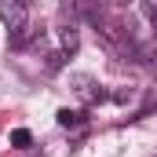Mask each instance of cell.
Returning a JSON list of instances; mask_svg holds the SVG:
<instances>
[{
    "instance_id": "6da1fadb",
    "label": "cell",
    "mask_w": 157,
    "mask_h": 157,
    "mask_svg": "<svg viewBox=\"0 0 157 157\" xmlns=\"http://www.w3.org/2000/svg\"><path fill=\"white\" fill-rule=\"evenodd\" d=\"M0 15H4V22L11 29V44H22V40L29 37V7L22 0H4L0 4Z\"/></svg>"
},
{
    "instance_id": "7a4b0ae2",
    "label": "cell",
    "mask_w": 157,
    "mask_h": 157,
    "mask_svg": "<svg viewBox=\"0 0 157 157\" xmlns=\"http://www.w3.org/2000/svg\"><path fill=\"white\" fill-rule=\"evenodd\" d=\"M55 117H59L62 128H77V124H80V113H77V110H59Z\"/></svg>"
},
{
    "instance_id": "3957f363",
    "label": "cell",
    "mask_w": 157,
    "mask_h": 157,
    "mask_svg": "<svg viewBox=\"0 0 157 157\" xmlns=\"http://www.w3.org/2000/svg\"><path fill=\"white\" fill-rule=\"evenodd\" d=\"M139 11L146 15V22H154V26H157V0H139Z\"/></svg>"
},
{
    "instance_id": "277c9868",
    "label": "cell",
    "mask_w": 157,
    "mask_h": 157,
    "mask_svg": "<svg viewBox=\"0 0 157 157\" xmlns=\"http://www.w3.org/2000/svg\"><path fill=\"white\" fill-rule=\"evenodd\" d=\"M29 143H33V135H29L26 128H15V132H11V146H29Z\"/></svg>"
},
{
    "instance_id": "5b68a950",
    "label": "cell",
    "mask_w": 157,
    "mask_h": 157,
    "mask_svg": "<svg viewBox=\"0 0 157 157\" xmlns=\"http://www.w3.org/2000/svg\"><path fill=\"white\" fill-rule=\"evenodd\" d=\"M150 106H157V84H154V95H150Z\"/></svg>"
}]
</instances>
